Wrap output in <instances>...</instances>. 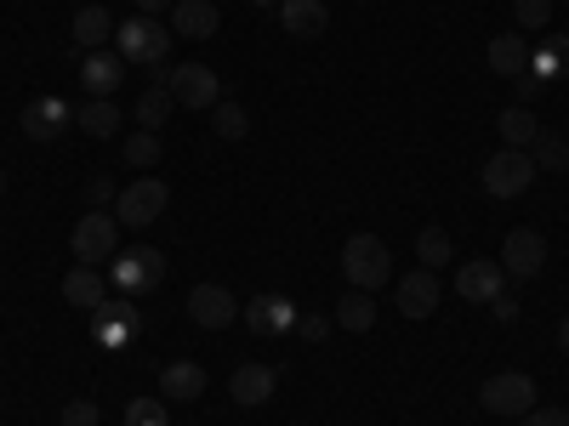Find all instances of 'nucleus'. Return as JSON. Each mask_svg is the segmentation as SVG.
Segmentation results:
<instances>
[{
    "instance_id": "1",
    "label": "nucleus",
    "mask_w": 569,
    "mask_h": 426,
    "mask_svg": "<svg viewBox=\"0 0 569 426\" xmlns=\"http://www.w3.org/2000/svg\"><path fill=\"white\" fill-rule=\"evenodd\" d=\"M342 273H348L353 291H370L376 296L393 278V256H388V245L376 240V233H353V240L342 245Z\"/></svg>"
},
{
    "instance_id": "2",
    "label": "nucleus",
    "mask_w": 569,
    "mask_h": 426,
    "mask_svg": "<svg viewBox=\"0 0 569 426\" xmlns=\"http://www.w3.org/2000/svg\"><path fill=\"white\" fill-rule=\"evenodd\" d=\"M171 29H160L154 18H131V23H120L114 29V52L126 58V63H142V69H160L166 58H171Z\"/></svg>"
},
{
    "instance_id": "3",
    "label": "nucleus",
    "mask_w": 569,
    "mask_h": 426,
    "mask_svg": "<svg viewBox=\"0 0 569 426\" xmlns=\"http://www.w3.org/2000/svg\"><path fill=\"white\" fill-rule=\"evenodd\" d=\"M69 245H74V262H80V267H103V262H114V251H120V216H109V211L80 216L74 233H69Z\"/></svg>"
},
{
    "instance_id": "4",
    "label": "nucleus",
    "mask_w": 569,
    "mask_h": 426,
    "mask_svg": "<svg viewBox=\"0 0 569 426\" xmlns=\"http://www.w3.org/2000/svg\"><path fill=\"white\" fill-rule=\"evenodd\" d=\"M166 205H171V187H166L160 176H149V171H142L131 187H120L114 216H120L126 227H149V222H160V216H166Z\"/></svg>"
},
{
    "instance_id": "5",
    "label": "nucleus",
    "mask_w": 569,
    "mask_h": 426,
    "mask_svg": "<svg viewBox=\"0 0 569 426\" xmlns=\"http://www.w3.org/2000/svg\"><path fill=\"white\" fill-rule=\"evenodd\" d=\"M485 194H496V200H518L525 187L536 182V160L525 154V149H501V154H490L485 160Z\"/></svg>"
},
{
    "instance_id": "6",
    "label": "nucleus",
    "mask_w": 569,
    "mask_h": 426,
    "mask_svg": "<svg viewBox=\"0 0 569 426\" xmlns=\"http://www.w3.org/2000/svg\"><path fill=\"white\" fill-rule=\"evenodd\" d=\"M479 404L490 409V415H530L536 409V382L530 375H518V369H507V375H490V382L479 387Z\"/></svg>"
},
{
    "instance_id": "7",
    "label": "nucleus",
    "mask_w": 569,
    "mask_h": 426,
    "mask_svg": "<svg viewBox=\"0 0 569 426\" xmlns=\"http://www.w3.org/2000/svg\"><path fill=\"white\" fill-rule=\"evenodd\" d=\"M166 91H171L182 109H217V103H222V80H217L206 63H182V69H171Z\"/></svg>"
},
{
    "instance_id": "8",
    "label": "nucleus",
    "mask_w": 569,
    "mask_h": 426,
    "mask_svg": "<svg viewBox=\"0 0 569 426\" xmlns=\"http://www.w3.org/2000/svg\"><path fill=\"white\" fill-rule=\"evenodd\" d=\"M456 291H461V302H485L490 307L507 291V267L490 262V256H467L461 273H456Z\"/></svg>"
},
{
    "instance_id": "9",
    "label": "nucleus",
    "mask_w": 569,
    "mask_h": 426,
    "mask_svg": "<svg viewBox=\"0 0 569 426\" xmlns=\"http://www.w3.org/2000/svg\"><path fill=\"white\" fill-rule=\"evenodd\" d=\"M109 278L120 284V291H154V284L166 278V256L160 251H149V245H142V251H126V256H114V267H109Z\"/></svg>"
},
{
    "instance_id": "10",
    "label": "nucleus",
    "mask_w": 569,
    "mask_h": 426,
    "mask_svg": "<svg viewBox=\"0 0 569 426\" xmlns=\"http://www.w3.org/2000/svg\"><path fill=\"white\" fill-rule=\"evenodd\" d=\"M393 302L405 318H427V313H439V273L433 267H410L399 284H393Z\"/></svg>"
},
{
    "instance_id": "11",
    "label": "nucleus",
    "mask_w": 569,
    "mask_h": 426,
    "mask_svg": "<svg viewBox=\"0 0 569 426\" xmlns=\"http://www.w3.org/2000/svg\"><path fill=\"white\" fill-rule=\"evenodd\" d=\"M541 262H547V240H541V233H536V227H512V233H507V245H501V267H507V278H536Z\"/></svg>"
},
{
    "instance_id": "12",
    "label": "nucleus",
    "mask_w": 569,
    "mask_h": 426,
    "mask_svg": "<svg viewBox=\"0 0 569 426\" xmlns=\"http://www.w3.org/2000/svg\"><path fill=\"white\" fill-rule=\"evenodd\" d=\"M188 318H194L200 329H228L233 318H240V302H233L222 284H194V291H188Z\"/></svg>"
},
{
    "instance_id": "13",
    "label": "nucleus",
    "mask_w": 569,
    "mask_h": 426,
    "mask_svg": "<svg viewBox=\"0 0 569 426\" xmlns=\"http://www.w3.org/2000/svg\"><path fill=\"white\" fill-rule=\"evenodd\" d=\"M137 324H142V313L131 302H103L98 313H91V342L98 347H126L137 336Z\"/></svg>"
},
{
    "instance_id": "14",
    "label": "nucleus",
    "mask_w": 569,
    "mask_h": 426,
    "mask_svg": "<svg viewBox=\"0 0 569 426\" xmlns=\"http://www.w3.org/2000/svg\"><path fill=\"white\" fill-rule=\"evenodd\" d=\"M240 318L257 329V336H284V329H297V302L291 296H251L240 307Z\"/></svg>"
},
{
    "instance_id": "15",
    "label": "nucleus",
    "mask_w": 569,
    "mask_h": 426,
    "mask_svg": "<svg viewBox=\"0 0 569 426\" xmlns=\"http://www.w3.org/2000/svg\"><path fill=\"white\" fill-rule=\"evenodd\" d=\"M69 120H74V109L63 98H34L23 109V136L29 142H58V131H69Z\"/></svg>"
},
{
    "instance_id": "16",
    "label": "nucleus",
    "mask_w": 569,
    "mask_h": 426,
    "mask_svg": "<svg viewBox=\"0 0 569 426\" xmlns=\"http://www.w3.org/2000/svg\"><path fill=\"white\" fill-rule=\"evenodd\" d=\"M120 80H126V58L114 52V45H98V52H86V63H80V85L91 91V98H109Z\"/></svg>"
},
{
    "instance_id": "17",
    "label": "nucleus",
    "mask_w": 569,
    "mask_h": 426,
    "mask_svg": "<svg viewBox=\"0 0 569 426\" xmlns=\"http://www.w3.org/2000/svg\"><path fill=\"white\" fill-rule=\"evenodd\" d=\"M279 23L291 40H319L330 29V7L325 0H279Z\"/></svg>"
},
{
    "instance_id": "18",
    "label": "nucleus",
    "mask_w": 569,
    "mask_h": 426,
    "mask_svg": "<svg viewBox=\"0 0 569 426\" xmlns=\"http://www.w3.org/2000/svg\"><path fill=\"white\" fill-rule=\"evenodd\" d=\"M222 29V12L211 7V0H177L171 7V34L177 40H211Z\"/></svg>"
},
{
    "instance_id": "19",
    "label": "nucleus",
    "mask_w": 569,
    "mask_h": 426,
    "mask_svg": "<svg viewBox=\"0 0 569 426\" xmlns=\"http://www.w3.org/2000/svg\"><path fill=\"white\" fill-rule=\"evenodd\" d=\"M273 387H279V369H273V364H240V369L228 375V393L240 398L246 409L268 404V398H273Z\"/></svg>"
},
{
    "instance_id": "20",
    "label": "nucleus",
    "mask_w": 569,
    "mask_h": 426,
    "mask_svg": "<svg viewBox=\"0 0 569 426\" xmlns=\"http://www.w3.org/2000/svg\"><path fill=\"white\" fill-rule=\"evenodd\" d=\"M160 398H171V404H194V398H206V369H200L194 358L166 364V369H160Z\"/></svg>"
},
{
    "instance_id": "21",
    "label": "nucleus",
    "mask_w": 569,
    "mask_h": 426,
    "mask_svg": "<svg viewBox=\"0 0 569 426\" xmlns=\"http://www.w3.org/2000/svg\"><path fill=\"white\" fill-rule=\"evenodd\" d=\"M63 302H69V307H86V313H98V307H103V267H69Z\"/></svg>"
},
{
    "instance_id": "22",
    "label": "nucleus",
    "mask_w": 569,
    "mask_h": 426,
    "mask_svg": "<svg viewBox=\"0 0 569 426\" xmlns=\"http://www.w3.org/2000/svg\"><path fill=\"white\" fill-rule=\"evenodd\" d=\"M485 58H490V69H496L501 80H518V74L530 69V45H525V34H496Z\"/></svg>"
},
{
    "instance_id": "23",
    "label": "nucleus",
    "mask_w": 569,
    "mask_h": 426,
    "mask_svg": "<svg viewBox=\"0 0 569 426\" xmlns=\"http://www.w3.org/2000/svg\"><path fill=\"white\" fill-rule=\"evenodd\" d=\"M114 18H109V7H80L74 12V45H86V52H98V45H109L114 40Z\"/></svg>"
},
{
    "instance_id": "24",
    "label": "nucleus",
    "mask_w": 569,
    "mask_h": 426,
    "mask_svg": "<svg viewBox=\"0 0 569 426\" xmlns=\"http://www.w3.org/2000/svg\"><path fill=\"white\" fill-rule=\"evenodd\" d=\"M496 131H501V149H536V136H541V125H536V114L530 109H501V120H496Z\"/></svg>"
},
{
    "instance_id": "25",
    "label": "nucleus",
    "mask_w": 569,
    "mask_h": 426,
    "mask_svg": "<svg viewBox=\"0 0 569 426\" xmlns=\"http://www.w3.org/2000/svg\"><path fill=\"white\" fill-rule=\"evenodd\" d=\"M530 69H536L541 80H563V74H569V34H547L536 52H530Z\"/></svg>"
},
{
    "instance_id": "26",
    "label": "nucleus",
    "mask_w": 569,
    "mask_h": 426,
    "mask_svg": "<svg viewBox=\"0 0 569 426\" xmlns=\"http://www.w3.org/2000/svg\"><path fill=\"white\" fill-rule=\"evenodd\" d=\"M445 262H456V245H450V233L445 227H421L416 233V267H445Z\"/></svg>"
},
{
    "instance_id": "27",
    "label": "nucleus",
    "mask_w": 569,
    "mask_h": 426,
    "mask_svg": "<svg viewBox=\"0 0 569 426\" xmlns=\"http://www.w3.org/2000/svg\"><path fill=\"white\" fill-rule=\"evenodd\" d=\"M74 125H80L86 136H98V142H103V136H114V131H120V109H114L109 98H91V103L74 114Z\"/></svg>"
},
{
    "instance_id": "28",
    "label": "nucleus",
    "mask_w": 569,
    "mask_h": 426,
    "mask_svg": "<svg viewBox=\"0 0 569 426\" xmlns=\"http://www.w3.org/2000/svg\"><path fill=\"white\" fill-rule=\"evenodd\" d=\"M337 324L353 329V336H365V329L376 324V296H370V291H348V296L337 302Z\"/></svg>"
},
{
    "instance_id": "29",
    "label": "nucleus",
    "mask_w": 569,
    "mask_h": 426,
    "mask_svg": "<svg viewBox=\"0 0 569 426\" xmlns=\"http://www.w3.org/2000/svg\"><path fill=\"white\" fill-rule=\"evenodd\" d=\"M171 109H177V98H171L166 85H142V98H137V120H142V131L166 125V120H171Z\"/></svg>"
},
{
    "instance_id": "30",
    "label": "nucleus",
    "mask_w": 569,
    "mask_h": 426,
    "mask_svg": "<svg viewBox=\"0 0 569 426\" xmlns=\"http://www.w3.org/2000/svg\"><path fill=\"white\" fill-rule=\"evenodd\" d=\"M530 160H536V171H569V136H558V131H541L536 136V149H530Z\"/></svg>"
},
{
    "instance_id": "31",
    "label": "nucleus",
    "mask_w": 569,
    "mask_h": 426,
    "mask_svg": "<svg viewBox=\"0 0 569 426\" xmlns=\"http://www.w3.org/2000/svg\"><path fill=\"white\" fill-rule=\"evenodd\" d=\"M160 131H137V136H126V165L131 171H154L160 165Z\"/></svg>"
},
{
    "instance_id": "32",
    "label": "nucleus",
    "mask_w": 569,
    "mask_h": 426,
    "mask_svg": "<svg viewBox=\"0 0 569 426\" xmlns=\"http://www.w3.org/2000/svg\"><path fill=\"white\" fill-rule=\"evenodd\" d=\"M211 125H217V136H228V142H240V136L251 131V120H246L240 103H217V109H211Z\"/></svg>"
},
{
    "instance_id": "33",
    "label": "nucleus",
    "mask_w": 569,
    "mask_h": 426,
    "mask_svg": "<svg viewBox=\"0 0 569 426\" xmlns=\"http://www.w3.org/2000/svg\"><path fill=\"white\" fill-rule=\"evenodd\" d=\"M126 426H166V398H131Z\"/></svg>"
},
{
    "instance_id": "34",
    "label": "nucleus",
    "mask_w": 569,
    "mask_h": 426,
    "mask_svg": "<svg viewBox=\"0 0 569 426\" xmlns=\"http://www.w3.org/2000/svg\"><path fill=\"white\" fill-rule=\"evenodd\" d=\"M518 29H547L552 23V0H512Z\"/></svg>"
},
{
    "instance_id": "35",
    "label": "nucleus",
    "mask_w": 569,
    "mask_h": 426,
    "mask_svg": "<svg viewBox=\"0 0 569 426\" xmlns=\"http://www.w3.org/2000/svg\"><path fill=\"white\" fill-rule=\"evenodd\" d=\"M103 415H98V404H91V398H69L63 404V415H58V426H98Z\"/></svg>"
},
{
    "instance_id": "36",
    "label": "nucleus",
    "mask_w": 569,
    "mask_h": 426,
    "mask_svg": "<svg viewBox=\"0 0 569 426\" xmlns=\"http://www.w3.org/2000/svg\"><path fill=\"white\" fill-rule=\"evenodd\" d=\"M512 91H518V109H530V103L541 98V91H547V80H541L536 69H525V74H518V80H512Z\"/></svg>"
},
{
    "instance_id": "37",
    "label": "nucleus",
    "mask_w": 569,
    "mask_h": 426,
    "mask_svg": "<svg viewBox=\"0 0 569 426\" xmlns=\"http://www.w3.org/2000/svg\"><path fill=\"white\" fill-rule=\"evenodd\" d=\"M86 200H91V211H103V205H114L120 194H114L109 176H91V182H86Z\"/></svg>"
},
{
    "instance_id": "38",
    "label": "nucleus",
    "mask_w": 569,
    "mask_h": 426,
    "mask_svg": "<svg viewBox=\"0 0 569 426\" xmlns=\"http://www.w3.org/2000/svg\"><path fill=\"white\" fill-rule=\"evenodd\" d=\"M518 426H569V409H530L518 415Z\"/></svg>"
},
{
    "instance_id": "39",
    "label": "nucleus",
    "mask_w": 569,
    "mask_h": 426,
    "mask_svg": "<svg viewBox=\"0 0 569 426\" xmlns=\"http://www.w3.org/2000/svg\"><path fill=\"white\" fill-rule=\"evenodd\" d=\"M325 329H330V324H325L319 313H308V318H297V336H302V342H319V336H325Z\"/></svg>"
},
{
    "instance_id": "40",
    "label": "nucleus",
    "mask_w": 569,
    "mask_h": 426,
    "mask_svg": "<svg viewBox=\"0 0 569 426\" xmlns=\"http://www.w3.org/2000/svg\"><path fill=\"white\" fill-rule=\"evenodd\" d=\"M131 7H137V18H160V12L177 7V0H131Z\"/></svg>"
},
{
    "instance_id": "41",
    "label": "nucleus",
    "mask_w": 569,
    "mask_h": 426,
    "mask_svg": "<svg viewBox=\"0 0 569 426\" xmlns=\"http://www.w3.org/2000/svg\"><path fill=\"white\" fill-rule=\"evenodd\" d=\"M490 313H496V318H501V324H512V318H518V302H512V296H507V291H501V296H496V302H490Z\"/></svg>"
},
{
    "instance_id": "42",
    "label": "nucleus",
    "mask_w": 569,
    "mask_h": 426,
    "mask_svg": "<svg viewBox=\"0 0 569 426\" xmlns=\"http://www.w3.org/2000/svg\"><path fill=\"white\" fill-rule=\"evenodd\" d=\"M558 347H563V353H569V313H563V318H558Z\"/></svg>"
},
{
    "instance_id": "43",
    "label": "nucleus",
    "mask_w": 569,
    "mask_h": 426,
    "mask_svg": "<svg viewBox=\"0 0 569 426\" xmlns=\"http://www.w3.org/2000/svg\"><path fill=\"white\" fill-rule=\"evenodd\" d=\"M251 7H279V0H251Z\"/></svg>"
},
{
    "instance_id": "44",
    "label": "nucleus",
    "mask_w": 569,
    "mask_h": 426,
    "mask_svg": "<svg viewBox=\"0 0 569 426\" xmlns=\"http://www.w3.org/2000/svg\"><path fill=\"white\" fill-rule=\"evenodd\" d=\"M0 194H7V171H0Z\"/></svg>"
}]
</instances>
